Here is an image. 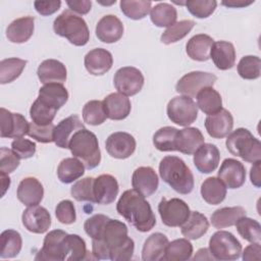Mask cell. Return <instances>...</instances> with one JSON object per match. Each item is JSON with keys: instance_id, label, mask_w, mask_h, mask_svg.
Listing matches in <instances>:
<instances>
[{"instance_id": "obj_37", "label": "cell", "mask_w": 261, "mask_h": 261, "mask_svg": "<svg viewBox=\"0 0 261 261\" xmlns=\"http://www.w3.org/2000/svg\"><path fill=\"white\" fill-rule=\"evenodd\" d=\"M85 173L84 163L75 157L63 159L57 167V176L63 184H70L82 177Z\"/></svg>"}, {"instance_id": "obj_50", "label": "cell", "mask_w": 261, "mask_h": 261, "mask_svg": "<svg viewBox=\"0 0 261 261\" xmlns=\"http://www.w3.org/2000/svg\"><path fill=\"white\" fill-rule=\"evenodd\" d=\"M185 5L194 16L206 18L214 12L217 2L215 0H189L185 2Z\"/></svg>"}, {"instance_id": "obj_6", "label": "cell", "mask_w": 261, "mask_h": 261, "mask_svg": "<svg viewBox=\"0 0 261 261\" xmlns=\"http://www.w3.org/2000/svg\"><path fill=\"white\" fill-rule=\"evenodd\" d=\"M228 152L249 163L261 160V143L247 128L240 127L229 133L225 141Z\"/></svg>"}, {"instance_id": "obj_47", "label": "cell", "mask_w": 261, "mask_h": 261, "mask_svg": "<svg viewBox=\"0 0 261 261\" xmlns=\"http://www.w3.org/2000/svg\"><path fill=\"white\" fill-rule=\"evenodd\" d=\"M238 73L244 80H256L261 73L260 57L255 55L244 56L238 64Z\"/></svg>"}, {"instance_id": "obj_38", "label": "cell", "mask_w": 261, "mask_h": 261, "mask_svg": "<svg viewBox=\"0 0 261 261\" xmlns=\"http://www.w3.org/2000/svg\"><path fill=\"white\" fill-rule=\"evenodd\" d=\"M22 247V239L18 231L6 229L0 236V257L14 258L17 256Z\"/></svg>"}, {"instance_id": "obj_24", "label": "cell", "mask_w": 261, "mask_h": 261, "mask_svg": "<svg viewBox=\"0 0 261 261\" xmlns=\"http://www.w3.org/2000/svg\"><path fill=\"white\" fill-rule=\"evenodd\" d=\"M82 128L85 125L76 114L62 119L54 128V143L61 149H67L74 133Z\"/></svg>"}, {"instance_id": "obj_21", "label": "cell", "mask_w": 261, "mask_h": 261, "mask_svg": "<svg viewBox=\"0 0 261 261\" xmlns=\"http://www.w3.org/2000/svg\"><path fill=\"white\" fill-rule=\"evenodd\" d=\"M85 67L93 75H103L113 64L112 54L103 48H95L85 56Z\"/></svg>"}, {"instance_id": "obj_31", "label": "cell", "mask_w": 261, "mask_h": 261, "mask_svg": "<svg viewBox=\"0 0 261 261\" xmlns=\"http://www.w3.org/2000/svg\"><path fill=\"white\" fill-rule=\"evenodd\" d=\"M214 40L205 34H198L192 37L187 45L186 52L188 56L196 61H207L210 58V51Z\"/></svg>"}, {"instance_id": "obj_23", "label": "cell", "mask_w": 261, "mask_h": 261, "mask_svg": "<svg viewBox=\"0 0 261 261\" xmlns=\"http://www.w3.org/2000/svg\"><path fill=\"white\" fill-rule=\"evenodd\" d=\"M16 196L23 205L35 206L43 200L44 188L36 177L28 176L19 182Z\"/></svg>"}, {"instance_id": "obj_35", "label": "cell", "mask_w": 261, "mask_h": 261, "mask_svg": "<svg viewBox=\"0 0 261 261\" xmlns=\"http://www.w3.org/2000/svg\"><path fill=\"white\" fill-rule=\"evenodd\" d=\"M201 196L210 205L220 204L226 196V187L216 176L206 178L201 185Z\"/></svg>"}, {"instance_id": "obj_45", "label": "cell", "mask_w": 261, "mask_h": 261, "mask_svg": "<svg viewBox=\"0 0 261 261\" xmlns=\"http://www.w3.org/2000/svg\"><path fill=\"white\" fill-rule=\"evenodd\" d=\"M120 9L122 13L134 20H139L147 16V14L151 10V1H145V0H139V1H134V0H122L119 3Z\"/></svg>"}, {"instance_id": "obj_62", "label": "cell", "mask_w": 261, "mask_h": 261, "mask_svg": "<svg viewBox=\"0 0 261 261\" xmlns=\"http://www.w3.org/2000/svg\"><path fill=\"white\" fill-rule=\"evenodd\" d=\"M194 260H203V259H208V260H213L214 258L212 257V255L210 254V251L209 249H206V248H203V249H200L197 254L194 256L193 258Z\"/></svg>"}, {"instance_id": "obj_54", "label": "cell", "mask_w": 261, "mask_h": 261, "mask_svg": "<svg viewBox=\"0 0 261 261\" xmlns=\"http://www.w3.org/2000/svg\"><path fill=\"white\" fill-rule=\"evenodd\" d=\"M55 215L59 222L63 224H71L76 219V213L73 203L70 200L60 201L55 208Z\"/></svg>"}, {"instance_id": "obj_57", "label": "cell", "mask_w": 261, "mask_h": 261, "mask_svg": "<svg viewBox=\"0 0 261 261\" xmlns=\"http://www.w3.org/2000/svg\"><path fill=\"white\" fill-rule=\"evenodd\" d=\"M61 6V1L59 0H53V1H35L34 2V7L36 11L43 15H51L55 13Z\"/></svg>"}, {"instance_id": "obj_52", "label": "cell", "mask_w": 261, "mask_h": 261, "mask_svg": "<svg viewBox=\"0 0 261 261\" xmlns=\"http://www.w3.org/2000/svg\"><path fill=\"white\" fill-rule=\"evenodd\" d=\"M109 219L110 218L104 214H95L92 217L86 219L84 223V229L92 240H98L101 238Z\"/></svg>"}, {"instance_id": "obj_56", "label": "cell", "mask_w": 261, "mask_h": 261, "mask_svg": "<svg viewBox=\"0 0 261 261\" xmlns=\"http://www.w3.org/2000/svg\"><path fill=\"white\" fill-rule=\"evenodd\" d=\"M11 149L20 159H28L35 155L36 144L28 139L18 138L11 143Z\"/></svg>"}, {"instance_id": "obj_58", "label": "cell", "mask_w": 261, "mask_h": 261, "mask_svg": "<svg viewBox=\"0 0 261 261\" xmlns=\"http://www.w3.org/2000/svg\"><path fill=\"white\" fill-rule=\"evenodd\" d=\"M69 10L76 12L79 14H87L92 7V2L90 0H73V1H66Z\"/></svg>"}, {"instance_id": "obj_29", "label": "cell", "mask_w": 261, "mask_h": 261, "mask_svg": "<svg viewBox=\"0 0 261 261\" xmlns=\"http://www.w3.org/2000/svg\"><path fill=\"white\" fill-rule=\"evenodd\" d=\"M204 136L197 127L179 129L176 136V151L182 154L193 155L203 144Z\"/></svg>"}, {"instance_id": "obj_2", "label": "cell", "mask_w": 261, "mask_h": 261, "mask_svg": "<svg viewBox=\"0 0 261 261\" xmlns=\"http://www.w3.org/2000/svg\"><path fill=\"white\" fill-rule=\"evenodd\" d=\"M116 210L125 220L141 232L151 230L156 224V218L151 205L145 197L133 190H126L120 196Z\"/></svg>"}, {"instance_id": "obj_49", "label": "cell", "mask_w": 261, "mask_h": 261, "mask_svg": "<svg viewBox=\"0 0 261 261\" xmlns=\"http://www.w3.org/2000/svg\"><path fill=\"white\" fill-rule=\"evenodd\" d=\"M56 112L57 110L50 108L49 106L42 103L39 99H36L31 106L30 116L33 122L40 125H46L52 123Z\"/></svg>"}, {"instance_id": "obj_25", "label": "cell", "mask_w": 261, "mask_h": 261, "mask_svg": "<svg viewBox=\"0 0 261 261\" xmlns=\"http://www.w3.org/2000/svg\"><path fill=\"white\" fill-rule=\"evenodd\" d=\"M107 118L122 120L128 116L132 110L129 99L120 93H111L102 101Z\"/></svg>"}, {"instance_id": "obj_44", "label": "cell", "mask_w": 261, "mask_h": 261, "mask_svg": "<svg viewBox=\"0 0 261 261\" xmlns=\"http://www.w3.org/2000/svg\"><path fill=\"white\" fill-rule=\"evenodd\" d=\"M234 225L237 226L238 232L244 240L250 243H260L261 225L257 220L243 216Z\"/></svg>"}, {"instance_id": "obj_7", "label": "cell", "mask_w": 261, "mask_h": 261, "mask_svg": "<svg viewBox=\"0 0 261 261\" xmlns=\"http://www.w3.org/2000/svg\"><path fill=\"white\" fill-rule=\"evenodd\" d=\"M209 251L215 260L233 261L240 258L242 245L231 232L218 230L209 240Z\"/></svg>"}, {"instance_id": "obj_60", "label": "cell", "mask_w": 261, "mask_h": 261, "mask_svg": "<svg viewBox=\"0 0 261 261\" xmlns=\"http://www.w3.org/2000/svg\"><path fill=\"white\" fill-rule=\"evenodd\" d=\"M260 161H257L255 163H253V166L251 167L250 170V179L251 182L256 187V188H260L261 187V178H260Z\"/></svg>"}, {"instance_id": "obj_11", "label": "cell", "mask_w": 261, "mask_h": 261, "mask_svg": "<svg viewBox=\"0 0 261 261\" xmlns=\"http://www.w3.org/2000/svg\"><path fill=\"white\" fill-rule=\"evenodd\" d=\"M216 81L217 76L211 72L191 71L177 81L175 91L184 96L195 98L202 89L213 87Z\"/></svg>"}, {"instance_id": "obj_61", "label": "cell", "mask_w": 261, "mask_h": 261, "mask_svg": "<svg viewBox=\"0 0 261 261\" xmlns=\"http://www.w3.org/2000/svg\"><path fill=\"white\" fill-rule=\"evenodd\" d=\"M254 3V0L246 1V0H228V1H222L221 4L226 6V7H231V8H241V7H246L248 5H251Z\"/></svg>"}, {"instance_id": "obj_59", "label": "cell", "mask_w": 261, "mask_h": 261, "mask_svg": "<svg viewBox=\"0 0 261 261\" xmlns=\"http://www.w3.org/2000/svg\"><path fill=\"white\" fill-rule=\"evenodd\" d=\"M260 253L261 247L260 243H252L248 247L245 248L243 252V260L244 261H251V260H260Z\"/></svg>"}, {"instance_id": "obj_41", "label": "cell", "mask_w": 261, "mask_h": 261, "mask_svg": "<svg viewBox=\"0 0 261 261\" xmlns=\"http://www.w3.org/2000/svg\"><path fill=\"white\" fill-rule=\"evenodd\" d=\"M27 60L12 57L3 59L0 62V84H8L15 81L22 72Z\"/></svg>"}, {"instance_id": "obj_8", "label": "cell", "mask_w": 261, "mask_h": 261, "mask_svg": "<svg viewBox=\"0 0 261 261\" xmlns=\"http://www.w3.org/2000/svg\"><path fill=\"white\" fill-rule=\"evenodd\" d=\"M68 255V233L61 229H54L46 234L43 247L38 252L35 260L63 261L67 259Z\"/></svg>"}, {"instance_id": "obj_28", "label": "cell", "mask_w": 261, "mask_h": 261, "mask_svg": "<svg viewBox=\"0 0 261 261\" xmlns=\"http://www.w3.org/2000/svg\"><path fill=\"white\" fill-rule=\"evenodd\" d=\"M37 99L50 108L58 110L67 102L68 92L62 84H47L39 90Z\"/></svg>"}, {"instance_id": "obj_5", "label": "cell", "mask_w": 261, "mask_h": 261, "mask_svg": "<svg viewBox=\"0 0 261 261\" xmlns=\"http://www.w3.org/2000/svg\"><path fill=\"white\" fill-rule=\"evenodd\" d=\"M53 30L56 35L66 38L74 46H85L90 40L87 22L69 9L64 10L55 18Z\"/></svg>"}, {"instance_id": "obj_14", "label": "cell", "mask_w": 261, "mask_h": 261, "mask_svg": "<svg viewBox=\"0 0 261 261\" xmlns=\"http://www.w3.org/2000/svg\"><path fill=\"white\" fill-rule=\"evenodd\" d=\"M135 138L125 132H116L111 134L105 142L107 153L116 159H126L130 157L136 150Z\"/></svg>"}, {"instance_id": "obj_12", "label": "cell", "mask_w": 261, "mask_h": 261, "mask_svg": "<svg viewBox=\"0 0 261 261\" xmlns=\"http://www.w3.org/2000/svg\"><path fill=\"white\" fill-rule=\"evenodd\" d=\"M144 75L136 67L124 66L119 68L113 77V84L118 93L124 96L138 94L144 86Z\"/></svg>"}, {"instance_id": "obj_34", "label": "cell", "mask_w": 261, "mask_h": 261, "mask_svg": "<svg viewBox=\"0 0 261 261\" xmlns=\"http://www.w3.org/2000/svg\"><path fill=\"white\" fill-rule=\"evenodd\" d=\"M196 98L197 107L207 115L215 114L222 109V98L213 87L202 89Z\"/></svg>"}, {"instance_id": "obj_48", "label": "cell", "mask_w": 261, "mask_h": 261, "mask_svg": "<svg viewBox=\"0 0 261 261\" xmlns=\"http://www.w3.org/2000/svg\"><path fill=\"white\" fill-rule=\"evenodd\" d=\"M94 177H85L77 180L70 188L71 196L79 202L87 201L91 203H95L94 197Z\"/></svg>"}, {"instance_id": "obj_10", "label": "cell", "mask_w": 261, "mask_h": 261, "mask_svg": "<svg viewBox=\"0 0 261 261\" xmlns=\"http://www.w3.org/2000/svg\"><path fill=\"white\" fill-rule=\"evenodd\" d=\"M158 212L162 223L169 227L182 225L191 213L189 205L178 198H172L170 200L162 198L158 205Z\"/></svg>"}, {"instance_id": "obj_4", "label": "cell", "mask_w": 261, "mask_h": 261, "mask_svg": "<svg viewBox=\"0 0 261 261\" xmlns=\"http://www.w3.org/2000/svg\"><path fill=\"white\" fill-rule=\"evenodd\" d=\"M68 149L73 157L81 160L85 167L93 169L101 162V151L96 135L87 128L79 129L72 136Z\"/></svg>"}, {"instance_id": "obj_46", "label": "cell", "mask_w": 261, "mask_h": 261, "mask_svg": "<svg viewBox=\"0 0 261 261\" xmlns=\"http://www.w3.org/2000/svg\"><path fill=\"white\" fill-rule=\"evenodd\" d=\"M107 118L102 101L91 100L83 108V119L90 125L102 124Z\"/></svg>"}, {"instance_id": "obj_19", "label": "cell", "mask_w": 261, "mask_h": 261, "mask_svg": "<svg viewBox=\"0 0 261 261\" xmlns=\"http://www.w3.org/2000/svg\"><path fill=\"white\" fill-rule=\"evenodd\" d=\"M233 127V118L231 113L226 109H221L219 112L207 115L205 119V128L213 139H222L226 137Z\"/></svg>"}, {"instance_id": "obj_16", "label": "cell", "mask_w": 261, "mask_h": 261, "mask_svg": "<svg viewBox=\"0 0 261 261\" xmlns=\"http://www.w3.org/2000/svg\"><path fill=\"white\" fill-rule=\"evenodd\" d=\"M23 226L31 232L44 233L51 225V216L48 210L42 206H29L21 215Z\"/></svg>"}, {"instance_id": "obj_13", "label": "cell", "mask_w": 261, "mask_h": 261, "mask_svg": "<svg viewBox=\"0 0 261 261\" xmlns=\"http://www.w3.org/2000/svg\"><path fill=\"white\" fill-rule=\"evenodd\" d=\"M1 138L18 139L28 135L30 123L20 113H13L5 108H1Z\"/></svg>"}, {"instance_id": "obj_51", "label": "cell", "mask_w": 261, "mask_h": 261, "mask_svg": "<svg viewBox=\"0 0 261 261\" xmlns=\"http://www.w3.org/2000/svg\"><path fill=\"white\" fill-rule=\"evenodd\" d=\"M69 255L66 260L68 261H82L91 259L90 252L87 251L86 242L79 234H68Z\"/></svg>"}, {"instance_id": "obj_30", "label": "cell", "mask_w": 261, "mask_h": 261, "mask_svg": "<svg viewBox=\"0 0 261 261\" xmlns=\"http://www.w3.org/2000/svg\"><path fill=\"white\" fill-rule=\"evenodd\" d=\"M35 29V18L23 16L14 19L6 28V38L11 43L21 44L30 40Z\"/></svg>"}, {"instance_id": "obj_53", "label": "cell", "mask_w": 261, "mask_h": 261, "mask_svg": "<svg viewBox=\"0 0 261 261\" xmlns=\"http://www.w3.org/2000/svg\"><path fill=\"white\" fill-rule=\"evenodd\" d=\"M54 128L55 125L53 123L40 125L32 121L28 135L39 143H51L54 142Z\"/></svg>"}, {"instance_id": "obj_55", "label": "cell", "mask_w": 261, "mask_h": 261, "mask_svg": "<svg viewBox=\"0 0 261 261\" xmlns=\"http://www.w3.org/2000/svg\"><path fill=\"white\" fill-rule=\"evenodd\" d=\"M19 157L8 148L0 149V172L9 174L19 166Z\"/></svg>"}, {"instance_id": "obj_9", "label": "cell", "mask_w": 261, "mask_h": 261, "mask_svg": "<svg viewBox=\"0 0 261 261\" xmlns=\"http://www.w3.org/2000/svg\"><path fill=\"white\" fill-rule=\"evenodd\" d=\"M168 118L180 126H189L198 117V107L193 98L188 96H176L172 98L166 108Z\"/></svg>"}, {"instance_id": "obj_22", "label": "cell", "mask_w": 261, "mask_h": 261, "mask_svg": "<svg viewBox=\"0 0 261 261\" xmlns=\"http://www.w3.org/2000/svg\"><path fill=\"white\" fill-rule=\"evenodd\" d=\"M220 152L213 144H203L194 153V164L201 173L213 172L219 163Z\"/></svg>"}, {"instance_id": "obj_32", "label": "cell", "mask_w": 261, "mask_h": 261, "mask_svg": "<svg viewBox=\"0 0 261 261\" xmlns=\"http://www.w3.org/2000/svg\"><path fill=\"white\" fill-rule=\"evenodd\" d=\"M208 228L209 221L207 217L198 211H191L188 219L180 225V231L188 240L200 239L207 232Z\"/></svg>"}, {"instance_id": "obj_26", "label": "cell", "mask_w": 261, "mask_h": 261, "mask_svg": "<svg viewBox=\"0 0 261 261\" xmlns=\"http://www.w3.org/2000/svg\"><path fill=\"white\" fill-rule=\"evenodd\" d=\"M37 74L40 82L44 85L52 83L63 84L66 81L67 71L62 62L56 59H46L39 65Z\"/></svg>"}, {"instance_id": "obj_3", "label": "cell", "mask_w": 261, "mask_h": 261, "mask_svg": "<svg viewBox=\"0 0 261 261\" xmlns=\"http://www.w3.org/2000/svg\"><path fill=\"white\" fill-rule=\"evenodd\" d=\"M159 174L178 194L188 195L194 189V175L185 161L177 156H165L159 163Z\"/></svg>"}, {"instance_id": "obj_20", "label": "cell", "mask_w": 261, "mask_h": 261, "mask_svg": "<svg viewBox=\"0 0 261 261\" xmlns=\"http://www.w3.org/2000/svg\"><path fill=\"white\" fill-rule=\"evenodd\" d=\"M123 35V24L121 20L113 15H104L96 25V36L97 38L107 44L117 42Z\"/></svg>"}, {"instance_id": "obj_36", "label": "cell", "mask_w": 261, "mask_h": 261, "mask_svg": "<svg viewBox=\"0 0 261 261\" xmlns=\"http://www.w3.org/2000/svg\"><path fill=\"white\" fill-rule=\"evenodd\" d=\"M243 216H246V210L241 206L223 207L212 213L211 223L215 228H225L234 225Z\"/></svg>"}, {"instance_id": "obj_42", "label": "cell", "mask_w": 261, "mask_h": 261, "mask_svg": "<svg viewBox=\"0 0 261 261\" xmlns=\"http://www.w3.org/2000/svg\"><path fill=\"white\" fill-rule=\"evenodd\" d=\"M178 129L172 126L159 128L153 136L155 148L161 152L176 151V136Z\"/></svg>"}, {"instance_id": "obj_43", "label": "cell", "mask_w": 261, "mask_h": 261, "mask_svg": "<svg viewBox=\"0 0 261 261\" xmlns=\"http://www.w3.org/2000/svg\"><path fill=\"white\" fill-rule=\"evenodd\" d=\"M195 27V21L191 19H184L180 21H176L169 28H167L161 35V42L163 44L169 45L179 40L184 39Z\"/></svg>"}, {"instance_id": "obj_17", "label": "cell", "mask_w": 261, "mask_h": 261, "mask_svg": "<svg viewBox=\"0 0 261 261\" xmlns=\"http://www.w3.org/2000/svg\"><path fill=\"white\" fill-rule=\"evenodd\" d=\"M158 185V175L150 166L138 167L133 173L132 187L145 198L153 195L157 191Z\"/></svg>"}, {"instance_id": "obj_33", "label": "cell", "mask_w": 261, "mask_h": 261, "mask_svg": "<svg viewBox=\"0 0 261 261\" xmlns=\"http://www.w3.org/2000/svg\"><path fill=\"white\" fill-rule=\"evenodd\" d=\"M168 239L161 232L152 233L144 243L142 250L143 261H161L163 260L165 248Z\"/></svg>"}, {"instance_id": "obj_1", "label": "cell", "mask_w": 261, "mask_h": 261, "mask_svg": "<svg viewBox=\"0 0 261 261\" xmlns=\"http://www.w3.org/2000/svg\"><path fill=\"white\" fill-rule=\"evenodd\" d=\"M135 243L127 236V226L117 219H109L100 239L92 240V253L96 259L126 261L133 258Z\"/></svg>"}, {"instance_id": "obj_63", "label": "cell", "mask_w": 261, "mask_h": 261, "mask_svg": "<svg viewBox=\"0 0 261 261\" xmlns=\"http://www.w3.org/2000/svg\"><path fill=\"white\" fill-rule=\"evenodd\" d=\"M0 174H1V184H2V188H3V190H2V196H4L6 190H7V189L9 188V186H10V177H9L8 174H6V173L0 172Z\"/></svg>"}, {"instance_id": "obj_27", "label": "cell", "mask_w": 261, "mask_h": 261, "mask_svg": "<svg viewBox=\"0 0 261 261\" xmlns=\"http://www.w3.org/2000/svg\"><path fill=\"white\" fill-rule=\"evenodd\" d=\"M210 58L218 69H230L236 62V49L230 42H214L210 51Z\"/></svg>"}, {"instance_id": "obj_15", "label": "cell", "mask_w": 261, "mask_h": 261, "mask_svg": "<svg viewBox=\"0 0 261 261\" xmlns=\"http://www.w3.org/2000/svg\"><path fill=\"white\" fill-rule=\"evenodd\" d=\"M218 178L228 189H239L246 180V168L244 164L233 158H226L218 170Z\"/></svg>"}, {"instance_id": "obj_40", "label": "cell", "mask_w": 261, "mask_h": 261, "mask_svg": "<svg viewBox=\"0 0 261 261\" xmlns=\"http://www.w3.org/2000/svg\"><path fill=\"white\" fill-rule=\"evenodd\" d=\"M193 254V245L188 239H177L168 242L163 260L164 261H186L191 259Z\"/></svg>"}, {"instance_id": "obj_18", "label": "cell", "mask_w": 261, "mask_h": 261, "mask_svg": "<svg viewBox=\"0 0 261 261\" xmlns=\"http://www.w3.org/2000/svg\"><path fill=\"white\" fill-rule=\"evenodd\" d=\"M119 187L116 178L111 174H101L94 180L95 203L109 205L118 195Z\"/></svg>"}, {"instance_id": "obj_39", "label": "cell", "mask_w": 261, "mask_h": 261, "mask_svg": "<svg viewBox=\"0 0 261 261\" xmlns=\"http://www.w3.org/2000/svg\"><path fill=\"white\" fill-rule=\"evenodd\" d=\"M151 21L158 28H169L176 22L177 11L169 3H158L150 10Z\"/></svg>"}]
</instances>
